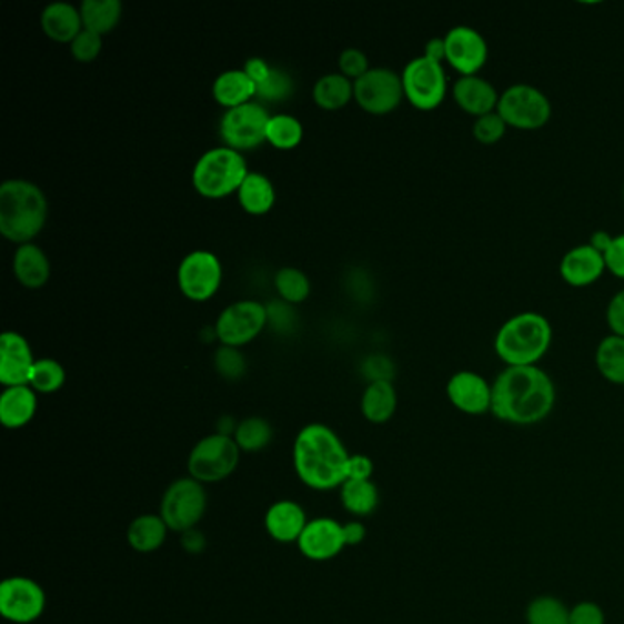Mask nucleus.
<instances>
[{"mask_svg":"<svg viewBox=\"0 0 624 624\" xmlns=\"http://www.w3.org/2000/svg\"><path fill=\"white\" fill-rule=\"evenodd\" d=\"M557 389L541 366H505L493 381L491 414L500 422L530 427L550 417Z\"/></svg>","mask_w":624,"mask_h":624,"instance_id":"1","label":"nucleus"},{"mask_svg":"<svg viewBox=\"0 0 624 624\" xmlns=\"http://www.w3.org/2000/svg\"><path fill=\"white\" fill-rule=\"evenodd\" d=\"M350 454L338 432L323 423H310L295 437L293 465L302 484L330 491L346 482Z\"/></svg>","mask_w":624,"mask_h":624,"instance_id":"2","label":"nucleus"},{"mask_svg":"<svg viewBox=\"0 0 624 624\" xmlns=\"http://www.w3.org/2000/svg\"><path fill=\"white\" fill-rule=\"evenodd\" d=\"M48 220V198L27 178H10L0 185V233L21 245L33 242Z\"/></svg>","mask_w":624,"mask_h":624,"instance_id":"3","label":"nucleus"},{"mask_svg":"<svg viewBox=\"0 0 624 624\" xmlns=\"http://www.w3.org/2000/svg\"><path fill=\"white\" fill-rule=\"evenodd\" d=\"M552 343V323L542 313L522 312L500 326L494 352L507 366H539Z\"/></svg>","mask_w":624,"mask_h":624,"instance_id":"4","label":"nucleus"},{"mask_svg":"<svg viewBox=\"0 0 624 624\" xmlns=\"http://www.w3.org/2000/svg\"><path fill=\"white\" fill-rule=\"evenodd\" d=\"M250 174L244 154L230 147H213L198 158L193 167V188L209 200L239 193L240 185Z\"/></svg>","mask_w":624,"mask_h":624,"instance_id":"5","label":"nucleus"},{"mask_svg":"<svg viewBox=\"0 0 624 624\" xmlns=\"http://www.w3.org/2000/svg\"><path fill=\"white\" fill-rule=\"evenodd\" d=\"M500 118L505 125L521 131H539L552 120V101L533 84L516 83L500 94Z\"/></svg>","mask_w":624,"mask_h":624,"instance_id":"6","label":"nucleus"},{"mask_svg":"<svg viewBox=\"0 0 624 624\" xmlns=\"http://www.w3.org/2000/svg\"><path fill=\"white\" fill-rule=\"evenodd\" d=\"M240 453L242 451L233 436L214 432L211 436L202 437L189 454V476L200 484H214L225 480L239 465Z\"/></svg>","mask_w":624,"mask_h":624,"instance_id":"7","label":"nucleus"},{"mask_svg":"<svg viewBox=\"0 0 624 624\" xmlns=\"http://www.w3.org/2000/svg\"><path fill=\"white\" fill-rule=\"evenodd\" d=\"M405 99L414 109L431 112L447 98V73L445 67L434 63L425 56L414 58L401 72Z\"/></svg>","mask_w":624,"mask_h":624,"instance_id":"8","label":"nucleus"},{"mask_svg":"<svg viewBox=\"0 0 624 624\" xmlns=\"http://www.w3.org/2000/svg\"><path fill=\"white\" fill-rule=\"evenodd\" d=\"M270 110L259 101L225 110L220 118V138L234 151H255L265 141Z\"/></svg>","mask_w":624,"mask_h":624,"instance_id":"9","label":"nucleus"},{"mask_svg":"<svg viewBox=\"0 0 624 624\" xmlns=\"http://www.w3.org/2000/svg\"><path fill=\"white\" fill-rule=\"evenodd\" d=\"M205 507H208V494L203 491V484L191 476H185L167 487L160 516L169 530L185 533L194 530L198 522L202 521Z\"/></svg>","mask_w":624,"mask_h":624,"instance_id":"10","label":"nucleus"},{"mask_svg":"<svg viewBox=\"0 0 624 624\" xmlns=\"http://www.w3.org/2000/svg\"><path fill=\"white\" fill-rule=\"evenodd\" d=\"M268 326V310L253 299L236 301L225 306L214 323V338L220 344L242 349L255 341Z\"/></svg>","mask_w":624,"mask_h":624,"instance_id":"11","label":"nucleus"},{"mask_svg":"<svg viewBox=\"0 0 624 624\" xmlns=\"http://www.w3.org/2000/svg\"><path fill=\"white\" fill-rule=\"evenodd\" d=\"M222 279L224 268L213 251H191L178 265V288L189 301L205 302L213 299L222 286Z\"/></svg>","mask_w":624,"mask_h":624,"instance_id":"12","label":"nucleus"},{"mask_svg":"<svg viewBox=\"0 0 624 624\" xmlns=\"http://www.w3.org/2000/svg\"><path fill=\"white\" fill-rule=\"evenodd\" d=\"M405 99L401 73L392 68L374 67L354 81V101L369 114L385 115L394 112Z\"/></svg>","mask_w":624,"mask_h":624,"instance_id":"13","label":"nucleus"},{"mask_svg":"<svg viewBox=\"0 0 624 624\" xmlns=\"http://www.w3.org/2000/svg\"><path fill=\"white\" fill-rule=\"evenodd\" d=\"M47 608L44 590L28 577H10L0 584V614L17 624H30Z\"/></svg>","mask_w":624,"mask_h":624,"instance_id":"14","label":"nucleus"},{"mask_svg":"<svg viewBox=\"0 0 624 624\" xmlns=\"http://www.w3.org/2000/svg\"><path fill=\"white\" fill-rule=\"evenodd\" d=\"M445 63L460 76H479L490 59V44L485 37L473 27H454L443 37Z\"/></svg>","mask_w":624,"mask_h":624,"instance_id":"15","label":"nucleus"},{"mask_svg":"<svg viewBox=\"0 0 624 624\" xmlns=\"http://www.w3.org/2000/svg\"><path fill=\"white\" fill-rule=\"evenodd\" d=\"M451 405L467 416H484L491 412L493 383L473 370H460L445 386Z\"/></svg>","mask_w":624,"mask_h":624,"instance_id":"16","label":"nucleus"},{"mask_svg":"<svg viewBox=\"0 0 624 624\" xmlns=\"http://www.w3.org/2000/svg\"><path fill=\"white\" fill-rule=\"evenodd\" d=\"M32 344L16 330L0 335V383L8 386L30 385L36 366Z\"/></svg>","mask_w":624,"mask_h":624,"instance_id":"17","label":"nucleus"},{"mask_svg":"<svg viewBox=\"0 0 624 624\" xmlns=\"http://www.w3.org/2000/svg\"><path fill=\"white\" fill-rule=\"evenodd\" d=\"M296 546L301 550L304 557L310 561H330L338 557L346 546L344 542L343 524L321 516L308 522V526L302 531L301 539L296 541Z\"/></svg>","mask_w":624,"mask_h":624,"instance_id":"18","label":"nucleus"},{"mask_svg":"<svg viewBox=\"0 0 624 624\" xmlns=\"http://www.w3.org/2000/svg\"><path fill=\"white\" fill-rule=\"evenodd\" d=\"M604 255L592 244L575 245L564 253L558 264L562 281L573 288L592 286L604 275Z\"/></svg>","mask_w":624,"mask_h":624,"instance_id":"19","label":"nucleus"},{"mask_svg":"<svg viewBox=\"0 0 624 624\" xmlns=\"http://www.w3.org/2000/svg\"><path fill=\"white\" fill-rule=\"evenodd\" d=\"M453 99L459 109L476 120L480 115L496 112L500 94L482 76H460L453 87Z\"/></svg>","mask_w":624,"mask_h":624,"instance_id":"20","label":"nucleus"},{"mask_svg":"<svg viewBox=\"0 0 624 624\" xmlns=\"http://www.w3.org/2000/svg\"><path fill=\"white\" fill-rule=\"evenodd\" d=\"M41 30L52 41L70 44L84 30L79 6H73L67 0L50 2L41 11Z\"/></svg>","mask_w":624,"mask_h":624,"instance_id":"21","label":"nucleus"},{"mask_svg":"<svg viewBox=\"0 0 624 624\" xmlns=\"http://www.w3.org/2000/svg\"><path fill=\"white\" fill-rule=\"evenodd\" d=\"M264 524L273 541L290 544L299 541L308 526L306 513L293 500H279L265 513Z\"/></svg>","mask_w":624,"mask_h":624,"instance_id":"22","label":"nucleus"},{"mask_svg":"<svg viewBox=\"0 0 624 624\" xmlns=\"http://www.w3.org/2000/svg\"><path fill=\"white\" fill-rule=\"evenodd\" d=\"M13 273L22 286L28 290H39L50 281L52 265L41 245L28 242V244L17 245L16 253H13Z\"/></svg>","mask_w":624,"mask_h":624,"instance_id":"23","label":"nucleus"},{"mask_svg":"<svg viewBox=\"0 0 624 624\" xmlns=\"http://www.w3.org/2000/svg\"><path fill=\"white\" fill-rule=\"evenodd\" d=\"M37 412V392L30 385L8 386L0 395V422L6 429H21Z\"/></svg>","mask_w":624,"mask_h":624,"instance_id":"24","label":"nucleus"},{"mask_svg":"<svg viewBox=\"0 0 624 624\" xmlns=\"http://www.w3.org/2000/svg\"><path fill=\"white\" fill-rule=\"evenodd\" d=\"M213 98L225 110L255 101L256 87L242 68L219 73L213 83Z\"/></svg>","mask_w":624,"mask_h":624,"instance_id":"25","label":"nucleus"},{"mask_svg":"<svg viewBox=\"0 0 624 624\" xmlns=\"http://www.w3.org/2000/svg\"><path fill=\"white\" fill-rule=\"evenodd\" d=\"M236 198H239L240 208L244 209L245 213L262 217V214L270 213L275 205V185L270 178L265 177L264 172L250 171L240 185Z\"/></svg>","mask_w":624,"mask_h":624,"instance_id":"26","label":"nucleus"},{"mask_svg":"<svg viewBox=\"0 0 624 624\" xmlns=\"http://www.w3.org/2000/svg\"><path fill=\"white\" fill-rule=\"evenodd\" d=\"M397 409V392L392 381L369 383L361 397V412L370 423L381 425L391 422Z\"/></svg>","mask_w":624,"mask_h":624,"instance_id":"27","label":"nucleus"},{"mask_svg":"<svg viewBox=\"0 0 624 624\" xmlns=\"http://www.w3.org/2000/svg\"><path fill=\"white\" fill-rule=\"evenodd\" d=\"M312 95L319 109H344L354 99V81L341 72L324 73L313 84Z\"/></svg>","mask_w":624,"mask_h":624,"instance_id":"28","label":"nucleus"},{"mask_svg":"<svg viewBox=\"0 0 624 624\" xmlns=\"http://www.w3.org/2000/svg\"><path fill=\"white\" fill-rule=\"evenodd\" d=\"M84 30L104 37L115 30L123 17L121 0H83L79 4Z\"/></svg>","mask_w":624,"mask_h":624,"instance_id":"29","label":"nucleus"},{"mask_svg":"<svg viewBox=\"0 0 624 624\" xmlns=\"http://www.w3.org/2000/svg\"><path fill=\"white\" fill-rule=\"evenodd\" d=\"M167 531L169 527L162 516L141 515L134 519L129 526L127 541L138 553H152L157 552L158 547H162L167 539Z\"/></svg>","mask_w":624,"mask_h":624,"instance_id":"30","label":"nucleus"},{"mask_svg":"<svg viewBox=\"0 0 624 624\" xmlns=\"http://www.w3.org/2000/svg\"><path fill=\"white\" fill-rule=\"evenodd\" d=\"M598 374L612 385H624V338L606 335L595 350Z\"/></svg>","mask_w":624,"mask_h":624,"instance_id":"31","label":"nucleus"},{"mask_svg":"<svg viewBox=\"0 0 624 624\" xmlns=\"http://www.w3.org/2000/svg\"><path fill=\"white\" fill-rule=\"evenodd\" d=\"M344 510L355 516H369L378 510L380 491L372 480H346L341 485Z\"/></svg>","mask_w":624,"mask_h":624,"instance_id":"32","label":"nucleus"},{"mask_svg":"<svg viewBox=\"0 0 624 624\" xmlns=\"http://www.w3.org/2000/svg\"><path fill=\"white\" fill-rule=\"evenodd\" d=\"M304 127L293 114H271L265 129V141L279 151H293L301 145Z\"/></svg>","mask_w":624,"mask_h":624,"instance_id":"33","label":"nucleus"},{"mask_svg":"<svg viewBox=\"0 0 624 624\" xmlns=\"http://www.w3.org/2000/svg\"><path fill=\"white\" fill-rule=\"evenodd\" d=\"M273 284H275L281 301L293 304V306L306 301L312 293V282L308 279L306 273L299 268H292V265H286V268L276 271Z\"/></svg>","mask_w":624,"mask_h":624,"instance_id":"34","label":"nucleus"},{"mask_svg":"<svg viewBox=\"0 0 624 624\" xmlns=\"http://www.w3.org/2000/svg\"><path fill=\"white\" fill-rule=\"evenodd\" d=\"M234 442L244 453H259L268 447L273 437V429L264 417H245L234 431Z\"/></svg>","mask_w":624,"mask_h":624,"instance_id":"35","label":"nucleus"},{"mask_svg":"<svg viewBox=\"0 0 624 624\" xmlns=\"http://www.w3.org/2000/svg\"><path fill=\"white\" fill-rule=\"evenodd\" d=\"M527 624H570V608L553 595H539L526 608Z\"/></svg>","mask_w":624,"mask_h":624,"instance_id":"36","label":"nucleus"},{"mask_svg":"<svg viewBox=\"0 0 624 624\" xmlns=\"http://www.w3.org/2000/svg\"><path fill=\"white\" fill-rule=\"evenodd\" d=\"M293 92H295V81H293L292 73L286 72L284 68L273 67L270 78L256 87L255 101L262 104L281 103V101L292 98Z\"/></svg>","mask_w":624,"mask_h":624,"instance_id":"37","label":"nucleus"},{"mask_svg":"<svg viewBox=\"0 0 624 624\" xmlns=\"http://www.w3.org/2000/svg\"><path fill=\"white\" fill-rule=\"evenodd\" d=\"M64 381H67V372L59 361L52 360V358L36 361L32 378H30V386L33 391L41 392V394H53L63 389Z\"/></svg>","mask_w":624,"mask_h":624,"instance_id":"38","label":"nucleus"},{"mask_svg":"<svg viewBox=\"0 0 624 624\" xmlns=\"http://www.w3.org/2000/svg\"><path fill=\"white\" fill-rule=\"evenodd\" d=\"M214 369L222 378L230 381H236L245 374L248 370V361L242 350L234 349V346H225L220 344L217 352H214Z\"/></svg>","mask_w":624,"mask_h":624,"instance_id":"39","label":"nucleus"},{"mask_svg":"<svg viewBox=\"0 0 624 624\" xmlns=\"http://www.w3.org/2000/svg\"><path fill=\"white\" fill-rule=\"evenodd\" d=\"M510 127L500 118L499 112L480 115L473 123V138L482 145H496Z\"/></svg>","mask_w":624,"mask_h":624,"instance_id":"40","label":"nucleus"},{"mask_svg":"<svg viewBox=\"0 0 624 624\" xmlns=\"http://www.w3.org/2000/svg\"><path fill=\"white\" fill-rule=\"evenodd\" d=\"M265 310H268V326H271L276 333L286 335L295 330L299 318H296L293 304L276 299V301L265 304Z\"/></svg>","mask_w":624,"mask_h":624,"instance_id":"41","label":"nucleus"},{"mask_svg":"<svg viewBox=\"0 0 624 624\" xmlns=\"http://www.w3.org/2000/svg\"><path fill=\"white\" fill-rule=\"evenodd\" d=\"M68 47L78 63H92L103 50V37L90 32V30H83Z\"/></svg>","mask_w":624,"mask_h":624,"instance_id":"42","label":"nucleus"},{"mask_svg":"<svg viewBox=\"0 0 624 624\" xmlns=\"http://www.w3.org/2000/svg\"><path fill=\"white\" fill-rule=\"evenodd\" d=\"M369 56L360 48H346L339 56V72L350 81H358L370 70Z\"/></svg>","mask_w":624,"mask_h":624,"instance_id":"43","label":"nucleus"},{"mask_svg":"<svg viewBox=\"0 0 624 624\" xmlns=\"http://www.w3.org/2000/svg\"><path fill=\"white\" fill-rule=\"evenodd\" d=\"M361 374L369 380V383L375 381H392L394 378L395 369L392 361L386 355H369L361 364Z\"/></svg>","mask_w":624,"mask_h":624,"instance_id":"44","label":"nucleus"},{"mask_svg":"<svg viewBox=\"0 0 624 624\" xmlns=\"http://www.w3.org/2000/svg\"><path fill=\"white\" fill-rule=\"evenodd\" d=\"M570 624H606V615L597 603L581 601L570 608Z\"/></svg>","mask_w":624,"mask_h":624,"instance_id":"45","label":"nucleus"},{"mask_svg":"<svg viewBox=\"0 0 624 624\" xmlns=\"http://www.w3.org/2000/svg\"><path fill=\"white\" fill-rule=\"evenodd\" d=\"M604 262L606 271L617 279H624V233L612 239L608 250L604 251Z\"/></svg>","mask_w":624,"mask_h":624,"instance_id":"46","label":"nucleus"},{"mask_svg":"<svg viewBox=\"0 0 624 624\" xmlns=\"http://www.w3.org/2000/svg\"><path fill=\"white\" fill-rule=\"evenodd\" d=\"M606 323H608L612 335L624 338V290L615 293L606 308Z\"/></svg>","mask_w":624,"mask_h":624,"instance_id":"47","label":"nucleus"},{"mask_svg":"<svg viewBox=\"0 0 624 624\" xmlns=\"http://www.w3.org/2000/svg\"><path fill=\"white\" fill-rule=\"evenodd\" d=\"M374 473V463L364 454H352L346 469V480H370Z\"/></svg>","mask_w":624,"mask_h":624,"instance_id":"48","label":"nucleus"},{"mask_svg":"<svg viewBox=\"0 0 624 624\" xmlns=\"http://www.w3.org/2000/svg\"><path fill=\"white\" fill-rule=\"evenodd\" d=\"M242 70L250 76V79L253 83H255V87H259V84L264 83L265 79L270 78L273 67H271L265 59L250 58L245 61Z\"/></svg>","mask_w":624,"mask_h":624,"instance_id":"49","label":"nucleus"},{"mask_svg":"<svg viewBox=\"0 0 624 624\" xmlns=\"http://www.w3.org/2000/svg\"><path fill=\"white\" fill-rule=\"evenodd\" d=\"M343 533L346 546H358L366 536V527L361 522H349V524H344Z\"/></svg>","mask_w":624,"mask_h":624,"instance_id":"50","label":"nucleus"},{"mask_svg":"<svg viewBox=\"0 0 624 624\" xmlns=\"http://www.w3.org/2000/svg\"><path fill=\"white\" fill-rule=\"evenodd\" d=\"M423 56L434 63L445 64V41H443V37H434V39L427 41Z\"/></svg>","mask_w":624,"mask_h":624,"instance_id":"51","label":"nucleus"},{"mask_svg":"<svg viewBox=\"0 0 624 624\" xmlns=\"http://www.w3.org/2000/svg\"><path fill=\"white\" fill-rule=\"evenodd\" d=\"M182 544L189 553H200L205 547V539L200 531H185L182 536Z\"/></svg>","mask_w":624,"mask_h":624,"instance_id":"52","label":"nucleus"},{"mask_svg":"<svg viewBox=\"0 0 624 624\" xmlns=\"http://www.w3.org/2000/svg\"><path fill=\"white\" fill-rule=\"evenodd\" d=\"M612 239H614V236H612L608 231H595V233H592V239H590L588 244H592L595 250L601 251L604 255V251L608 250Z\"/></svg>","mask_w":624,"mask_h":624,"instance_id":"53","label":"nucleus"},{"mask_svg":"<svg viewBox=\"0 0 624 624\" xmlns=\"http://www.w3.org/2000/svg\"><path fill=\"white\" fill-rule=\"evenodd\" d=\"M623 200H624V185H623Z\"/></svg>","mask_w":624,"mask_h":624,"instance_id":"54","label":"nucleus"}]
</instances>
